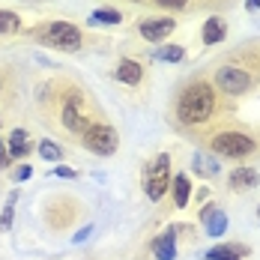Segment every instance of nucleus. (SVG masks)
I'll return each mask as SVG.
<instances>
[{
    "label": "nucleus",
    "mask_w": 260,
    "mask_h": 260,
    "mask_svg": "<svg viewBox=\"0 0 260 260\" xmlns=\"http://www.w3.org/2000/svg\"><path fill=\"white\" fill-rule=\"evenodd\" d=\"M177 120L188 129H204L212 120H221V93L209 81L188 84L177 99Z\"/></svg>",
    "instance_id": "f257e3e1"
},
{
    "label": "nucleus",
    "mask_w": 260,
    "mask_h": 260,
    "mask_svg": "<svg viewBox=\"0 0 260 260\" xmlns=\"http://www.w3.org/2000/svg\"><path fill=\"white\" fill-rule=\"evenodd\" d=\"M209 150L215 156L242 161V158H251L257 153V141L251 135H245V132H215L209 138Z\"/></svg>",
    "instance_id": "f03ea898"
},
{
    "label": "nucleus",
    "mask_w": 260,
    "mask_h": 260,
    "mask_svg": "<svg viewBox=\"0 0 260 260\" xmlns=\"http://www.w3.org/2000/svg\"><path fill=\"white\" fill-rule=\"evenodd\" d=\"M57 120H60L63 132H69V135H84V132L93 126V117L84 111V96H81V90L72 87V90L63 96V105H60V111H57Z\"/></svg>",
    "instance_id": "7ed1b4c3"
},
{
    "label": "nucleus",
    "mask_w": 260,
    "mask_h": 260,
    "mask_svg": "<svg viewBox=\"0 0 260 260\" xmlns=\"http://www.w3.org/2000/svg\"><path fill=\"white\" fill-rule=\"evenodd\" d=\"M251 84H254V78L248 75L245 66H231V63H228V66H218L212 87H218L221 96H239V93H248Z\"/></svg>",
    "instance_id": "20e7f679"
},
{
    "label": "nucleus",
    "mask_w": 260,
    "mask_h": 260,
    "mask_svg": "<svg viewBox=\"0 0 260 260\" xmlns=\"http://www.w3.org/2000/svg\"><path fill=\"white\" fill-rule=\"evenodd\" d=\"M81 144H84L90 153H96V156H114L117 147H120V138H117L114 126H108V123H93L90 129L81 135Z\"/></svg>",
    "instance_id": "39448f33"
},
{
    "label": "nucleus",
    "mask_w": 260,
    "mask_h": 260,
    "mask_svg": "<svg viewBox=\"0 0 260 260\" xmlns=\"http://www.w3.org/2000/svg\"><path fill=\"white\" fill-rule=\"evenodd\" d=\"M168 185H171V156L161 153L147 168V174H144V191H147L150 201H161L165 191H168Z\"/></svg>",
    "instance_id": "423d86ee"
},
{
    "label": "nucleus",
    "mask_w": 260,
    "mask_h": 260,
    "mask_svg": "<svg viewBox=\"0 0 260 260\" xmlns=\"http://www.w3.org/2000/svg\"><path fill=\"white\" fill-rule=\"evenodd\" d=\"M45 42L51 48H60V51H78L81 48V30L66 21H54L48 30H45Z\"/></svg>",
    "instance_id": "0eeeda50"
},
{
    "label": "nucleus",
    "mask_w": 260,
    "mask_h": 260,
    "mask_svg": "<svg viewBox=\"0 0 260 260\" xmlns=\"http://www.w3.org/2000/svg\"><path fill=\"white\" fill-rule=\"evenodd\" d=\"M174 27H177L174 18H144L138 30H141L144 39H150V42H161V39H168V36L174 33Z\"/></svg>",
    "instance_id": "6e6552de"
},
{
    "label": "nucleus",
    "mask_w": 260,
    "mask_h": 260,
    "mask_svg": "<svg viewBox=\"0 0 260 260\" xmlns=\"http://www.w3.org/2000/svg\"><path fill=\"white\" fill-rule=\"evenodd\" d=\"M228 185H231L234 191H251V188L260 185V174L254 171V168H248V165H239L234 174H231Z\"/></svg>",
    "instance_id": "1a4fd4ad"
},
{
    "label": "nucleus",
    "mask_w": 260,
    "mask_h": 260,
    "mask_svg": "<svg viewBox=\"0 0 260 260\" xmlns=\"http://www.w3.org/2000/svg\"><path fill=\"white\" fill-rule=\"evenodd\" d=\"M114 78L123 81V84H129V87H138V84L144 81V66H141L138 60H120L117 69H114Z\"/></svg>",
    "instance_id": "9d476101"
},
{
    "label": "nucleus",
    "mask_w": 260,
    "mask_h": 260,
    "mask_svg": "<svg viewBox=\"0 0 260 260\" xmlns=\"http://www.w3.org/2000/svg\"><path fill=\"white\" fill-rule=\"evenodd\" d=\"M6 144H9V158H24L30 153V138H27L24 129H15Z\"/></svg>",
    "instance_id": "9b49d317"
},
{
    "label": "nucleus",
    "mask_w": 260,
    "mask_h": 260,
    "mask_svg": "<svg viewBox=\"0 0 260 260\" xmlns=\"http://www.w3.org/2000/svg\"><path fill=\"white\" fill-rule=\"evenodd\" d=\"M153 254L158 260H174L177 257V245H174V231H168V234H161L153 242Z\"/></svg>",
    "instance_id": "f8f14e48"
},
{
    "label": "nucleus",
    "mask_w": 260,
    "mask_h": 260,
    "mask_svg": "<svg viewBox=\"0 0 260 260\" xmlns=\"http://www.w3.org/2000/svg\"><path fill=\"white\" fill-rule=\"evenodd\" d=\"M224 36H228V24L221 18H209L204 24V45H218Z\"/></svg>",
    "instance_id": "ddd939ff"
},
{
    "label": "nucleus",
    "mask_w": 260,
    "mask_h": 260,
    "mask_svg": "<svg viewBox=\"0 0 260 260\" xmlns=\"http://www.w3.org/2000/svg\"><path fill=\"white\" fill-rule=\"evenodd\" d=\"M201 218L207 221L209 236H221L224 231H228V218H224V212H218V209H207Z\"/></svg>",
    "instance_id": "4468645a"
},
{
    "label": "nucleus",
    "mask_w": 260,
    "mask_h": 260,
    "mask_svg": "<svg viewBox=\"0 0 260 260\" xmlns=\"http://www.w3.org/2000/svg\"><path fill=\"white\" fill-rule=\"evenodd\" d=\"M245 248L242 245H215L207 251V260H242Z\"/></svg>",
    "instance_id": "2eb2a0df"
},
{
    "label": "nucleus",
    "mask_w": 260,
    "mask_h": 260,
    "mask_svg": "<svg viewBox=\"0 0 260 260\" xmlns=\"http://www.w3.org/2000/svg\"><path fill=\"white\" fill-rule=\"evenodd\" d=\"M188 198H191V185H188V177H185V174L174 177V204L182 209L185 204H188Z\"/></svg>",
    "instance_id": "dca6fc26"
},
{
    "label": "nucleus",
    "mask_w": 260,
    "mask_h": 260,
    "mask_svg": "<svg viewBox=\"0 0 260 260\" xmlns=\"http://www.w3.org/2000/svg\"><path fill=\"white\" fill-rule=\"evenodd\" d=\"M90 21H93V24H117V21H120V12H117V9H96V12L90 15Z\"/></svg>",
    "instance_id": "f3484780"
},
{
    "label": "nucleus",
    "mask_w": 260,
    "mask_h": 260,
    "mask_svg": "<svg viewBox=\"0 0 260 260\" xmlns=\"http://www.w3.org/2000/svg\"><path fill=\"white\" fill-rule=\"evenodd\" d=\"M39 156L45 158V161H57V158H63V150L54 141H39Z\"/></svg>",
    "instance_id": "a211bd4d"
},
{
    "label": "nucleus",
    "mask_w": 260,
    "mask_h": 260,
    "mask_svg": "<svg viewBox=\"0 0 260 260\" xmlns=\"http://www.w3.org/2000/svg\"><path fill=\"white\" fill-rule=\"evenodd\" d=\"M18 30V15L15 12H0V33H12Z\"/></svg>",
    "instance_id": "6ab92c4d"
},
{
    "label": "nucleus",
    "mask_w": 260,
    "mask_h": 260,
    "mask_svg": "<svg viewBox=\"0 0 260 260\" xmlns=\"http://www.w3.org/2000/svg\"><path fill=\"white\" fill-rule=\"evenodd\" d=\"M158 57H161V60H168V63H180L182 57H185V51H182L180 45H168V48H161Z\"/></svg>",
    "instance_id": "aec40b11"
},
{
    "label": "nucleus",
    "mask_w": 260,
    "mask_h": 260,
    "mask_svg": "<svg viewBox=\"0 0 260 260\" xmlns=\"http://www.w3.org/2000/svg\"><path fill=\"white\" fill-rule=\"evenodd\" d=\"M12 207H15V194L9 198V204H6L3 215H0V231H9V224H12Z\"/></svg>",
    "instance_id": "412c9836"
},
{
    "label": "nucleus",
    "mask_w": 260,
    "mask_h": 260,
    "mask_svg": "<svg viewBox=\"0 0 260 260\" xmlns=\"http://www.w3.org/2000/svg\"><path fill=\"white\" fill-rule=\"evenodd\" d=\"M9 165V150H6V141H0V168Z\"/></svg>",
    "instance_id": "4be33fe9"
},
{
    "label": "nucleus",
    "mask_w": 260,
    "mask_h": 260,
    "mask_svg": "<svg viewBox=\"0 0 260 260\" xmlns=\"http://www.w3.org/2000/svg\"><path fill=\"white\" fill-rule=\"evenodd\" d=\"M158 6H174V9H180V6H185L188 0H156Z\"/></svg>",
    "instance_id": "5701e85b"
},
{
    "label": "nucleus",
    "mask_w": 260,
    "mask_h": 260,
    "mask_svg": "<svg viewBox=\"0 0 260 260\" xmlns=\"http://www.w3.org/2000/svg\"><path fill=\"white\" fill-rule=\"evenodd\" d=\"M30 174H33V168H30V165H24V168H18V171H15V180H27Z\"/></svg>",
    "instance_id": "b1692460"
},
{
    "label": "nucleus",
    "mask_w": 260,
    "mask_h": 260,
    "mask_svg": "<svg viewBox=\"0 0 260 260\" xmlns=\"http://www.w3.org/2000/svg\"><path fill=\"white\" fill-rule=\"evenodd\" d=\"M54 174H57V177H66V180H75V171H72V168H57Z\"/></svg>",
    "instance_id": "393cba45"
},
{
    "label": "nucleus",
    "mask_w": 260,
    "mask_h": 260,
    "mask_svg": "<svg viewBox=\"0 0 260 260\" xmlns=\"http://www.w3.org/2000/svg\"><path fill=\"white\" fill-rule=\"evenodd\" d=\"M90 231H93V228H84V231H81V234L75 236V242H84V239H87V236H90Z\"/></svg>",
    "instance_id": "a878e982"
},
{
    "label": "nucleus",
    "mask_w": 260,
    "mask_h": 260,
    "mask_svg": "<svg viewBox=\"0 0 260 260\" xmlns=\"http://www.w3.org/2000/svg\"><path fill=\"white\" fill-rule=\"evenodd\" d=\"M257 6H260V0H251V9H257Z\"/></svg>",
    "instance_id": "bb28decb"
},
{
    "label": "nucleus",
    "mask_w": 260,
    "mask_h": 260,
    "mask_svg": "<svg viewBox=\"0 0 260 260\" xmlns=\"http://www.w3.org/2000/svg\"><path fill=\"white\" fill-rule=\"evenodd\" d=\"M257 218H260V207H257Z\"/></svg>",
    "instance_id": "cd10ccee"
},
{
    "label": "nucleus",
    "mask_w": 260,
    "mask_h": 260,
    "mask_svg": "<svg viewBox=\"0 0 260 260\" xmlns=\"http://www.w3.org/2000/svg\"><path fill=\"white\" fill-rule=\"evenodd\" d=\"M132 3H138V0H132Z\"/></svg>",
    "instance_id": "c85d7f7f"
}]
</instances>
